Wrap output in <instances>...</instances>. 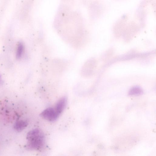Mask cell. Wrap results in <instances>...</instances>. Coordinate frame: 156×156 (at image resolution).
Segmentation results:
<instances>
[{
	"label": "cell",
	"mask_w": 156,
	"mask_h": 156,
	"mask_svg": "<svg viewBox=\"0 0 156 156\" xmlns=\"http://www.w3.org/2000/svg\"><path fill=\"white\" fill-rule=\"evenodd\" d=\"M26 147L28 150H38L42 149L45 144V136L40 129H35L27 134Z\"/></svg>",
	"instance_id": "cell-1"
},
{
	"label": "cell",
	"mask_w": 156,
	"mask_h": 156,
	"mask_svg": "<svg viewBox=\"0 0 156 156\" xmlns=\"http://www.w3.org/2000/svg\"><path fill=\"white\" fill-rule=\"evenodd\" d=\"M40 115L43 118L50 122L55 121L59 116L56 112L54 108H47Z\"/></svg>",
	"instance_id": "cell-2"
},
{
	"label": "cell",
	"mask_w": 156,
	"mask_h": 156,
	"mask_svg": "<svg viewBox=\"0 0 156 156\" xmlns=\"http://www.w3.org/2000/svg\"><path fill=\"white\" fill-rule=\"evenodd\" d=\"M67 102V99L65 97L60 98L57 102L54 108L56 112L59 115L65 109Z\"/></svg>",
	"instance_id": "cell-3"
},
{
	"label": "cell",
	"mask_w": 156,
	"mask_h": 156,
	"mask_svg": "<svg viewBox=\"0 0 156 156\" xmlns=\"http://www.w3.org/2000/svg\"><path fill=\"white\" fill-rule=\"evenodd\" d=\"M28 125L27 121L23 120H20L16 122L14 125V129L16 131L20 132L26 127Z\"/></svg>",
	"instance_id": "cell-4"
},
{
	"label": "cell",
	"mask_w": 156,
	"mask_h": 156,
	"mask_svg": "<svg viewBox=\"0 0 156 156\" xmlns=\"http://www.w3.org/2000/svg\"><path fill=\"white\" fill-rule=\"evenodd\" d=\"M24 47L23 43L22 42H19L17 45L16 57L17 58H20L24 53Z\"/></svg>",
	"instance_id": "cell-5"
},
{
	"label": "cell",
	"mask_w": 156,
	"mask_h": 156,
	"mask_svg": "<svg viewBox=\"0 0 156 156\" xmlns=\"http://www.w3.org/2000/svg\"><path fill=\"white\" fill-rule=\"evenodd\" d=\"M143 93L141 88L137 86L132 88L129 90V94L131 96H137Z\"/></svg>",
	"instance_id": "cell-6"
},
{
	"label": "cell",
	"mask_w": 156,
	"mask_h": 156,
	"mask_svg": "<svg viewBox=\"0 0 156 156\" xmlns=\"http://www.w3.org/2000/svg\"><path fill=\"white\" fill-rule=\"evenodd\" d=\"M2 83V75L0 73V85H1Z\"/></svg>",
	"instance_id": "cell-7"
}]
</instances>
